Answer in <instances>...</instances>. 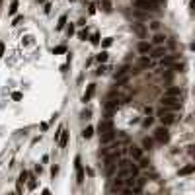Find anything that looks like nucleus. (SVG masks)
<instances>
[{"mask_svg": "<svg viewBox=\"0 0 195 195\" xmlns=\"http://www.w3.org/2000/svg\"><path fill=\"white\" fill-rule=\"evenodd\" d=\"M162 107H166L168 111H180L181 109V103L178 98H162Z\"/></svg>", "mask_w": 195, "mask_h": 195, "instance_id": "1", "label": "nucleus"}, {"mask_svg": "<svg viewBox=\"0 0 195 195\" xmlns=\"http://www.w3.org/2000/svg\"><path fill=\"white\" fill-rule=\"evenodd\" d=\"M154 140H158V143H168L170 140L168 129H166V127H158V129L154 131Z\"/></svg>", "mask_w": 195, "mask_h": 195, "instance_id": "2", "label": "nucleus"}, {"mask_svg": "<svg viewBox=\"0 0 195 195\" xmlns=\"http://www.w3.org/2000/svg\"><path fill=\"white\" fill-rule=\"evenodd\" d=\"M135 6L137 8H140V10H154V6H156V4H152L150 2V0H135Z\"/></svg>", "mask_w": 195, "mask_h": 195, "instance_id": "3", "label": "nucleus"}, {"mask_svg": "<svg viewBox=\"0 0 195 195\" xmlns=\"http://www.w3.org/2000/svg\"><path fill=\"white\" fill-rule=\"evenodd\" d=\"M160 121H162V125H172V123H176V115L166 111V113L160 115Z\"/></svg>", "mask_w": 195, "mask_h": 195, "instance_id": "4", "label": "nucleus"}, {"mask_svg": "<svg viewBox=\"0 0 195 195\" xmlns=\"http://www.w3.org/2000/svg\"><path fill=\"white\" fill-rule=\"evenodd\" d=\"M98 131H99V135H103V133H109V131H113V125H111V121L107 119V121H102L98 125Z\"/></svg>", "mask_w": 195, "mask_h": 195, "instance_id": "5", "label": "nucleus"}, {"mask_svg": "<svg viewBox=\"0 0 195 195\" xmlns=\"http://www.w3.org/2000/svg\"><path fill=\"white\" fill-rule=\"evenodd\" d=\"M166 98H178L180 99V96H181V90L180 88H176V86H170L168 90H166V94H164Z\"/></svg>", "mask_w": 195, "mask_h": 195, "instance_id": "6", "label": "nucleus"}, {"mask_svg": "<svg viewBox=\"0 0 195 195\" xmlns=\"http://www.w3.org/2000/svg\"><path fill=\"white\" fill-rule=\"evenodd\" d=\"M113 139H115V131H109V133H103V135H99V143H102V144H109Z\"/></svg>", "mask_w": 195, "mask_h": 195, "instance_id": "7", "label": "nucleus"}, {"mask_svg": "<svg viewBox=\"0 0 195 195\" xmlns=\"http://www.w3.org/2000/svg\"><path fill=\"white\" fill-rule=\"evenodd\" d=\"M129 152H131V156H133L135 160H140V158H143V148L135 146V144H133V146L129 148Z\"/></svg>", "mask_w": 195, "mask_h": 195, "instance_id": "8", "label": "nucleus"}, {"mask_svg": "<svg viewBox=\"0 0 195 195\" xmlns=\"http://www.w3.org/2000/svg\"><path fill=\"white\" fill-rule=\"evenodd\" d=\"M150 51H152V45L150 43H146V41H140V43H139V53L146 55V53H150Z\"/></svg>", "mask_w": 195, "mask_h": 195, "instance_id": "9", "label": "nucleus"}, {"mask_svg": "<svg viewBox=\"0 0 195 195\" xmlns=\"http://www.w3.org/2000/svg\"><path fill=\"white\" fill-rule=\"evenodd\" d=\"M57 140H59L61 146H66V143H68V133H66V129H61V135Z\"/></svg>", "mask_w": 195, "mask_h": 195, "instance_id": "10", "label": "nucleus"}, {"mask_svg": "<svg viewBox=\"0 0 195 195\" xmlns=\"http://www.w3.org/2000/svg\"><path fill=\"white\" fill-rule=\"evenodd\" d=\"M94 92H96V84H90L88 86V90H86V94H84V102H90V99H92V96H94Z\"/></svg>", "mask_w": 195, "mask_h": 195, "instance_id": "11", "label": "nucleus"}, {"mask_svg": "<svg viewBox=\"0 0 195 195\" xmlns=\"http://www.w3.org/2000/svg\"><path fill=\"white\" fill-rule=\"evenodd\" d=\"M76 178H78V184L84 181V172H82V166H80V158H76Z\"/></svg>", "mask_w": 195, "mask_h": 195, "instance_id": "12", "label": "nucleus"}, {"mask_svg": "<svg viewBox=\"0 0 195 195\" xmlns=\"http://www.w3.org/2000/svg\"><path fill=\"white\" fill-rule=\"evenodd\" d=\"M178 61L176 55H170V57H162V66H172Z\"/></svg>", "mask_w": 195, "mask_h": 195, "instance_id": "13", "label": "nucleus"}, {"mask_svg": "<svg viewBox=\"0 0 195 195\" xmlns=\"http://www.w3.org/2000/svg\"><path fill=\"white\" fill-rule=\"evenodd\" d=\"M164 55H166V47H156L150 57H154V59H162Z\"/></svg>", "mask_w": 195, "mask_h": 195, "instance_id": "14", "label": "nucleus"}, {"mask_svg": "<svg viewBox=\"0 0 195 195\" xmlns=\"http://www.w3.org/2000/svg\"><path fill=\"white\" fill-rule=\"evenodd\" d=\"M117 158H119V150H113V152H111V154H105V162L109 164V166L113 164V162H115V160H117Z\"/></svg>", "mask_w": 195, "mask_h": 195, "instance_id": "15", "label": "nucleus"}, {"mask_svg": "<svg viewBox=\"0 0 195 195\" xmlns=\"http://www.w3.org/2000/svg\"><path fill=\"white\" fill-rule=\"evenodd\" d=\"M193 170H195V166L187 164V166H184V168L180 170V176H189V174H193Z\"/></svg>", "mask_w": 195, "mask_h": 195, "instance_id": "16", "label": "nucleus"}, {"mask_svg": "<svg viewBox=\"0 0 195 195\" xmlns=\"http://www.w3.org/2000/svg\"><path fill=\"white\" fill-rule=\"evenodd\" d=\"M150 66V59L148 57H140L139 59V68H148Z\"/></svg>", "mask_w": 195, "mask_h": 195, "instance_id": "17", "label": "nucleus"}, {"mask_svg": "<svg viewBox=\"0 0 195 195\" xmlns=\"http://www.w3.org/2000/svg\"><path fill=\"white\" fill-rule=\"evenodd\" d=\"M164 41H166V35H160V33H156V35L152 37V43L154 45H164Z\"/></svg>", "mask_w": 195, "mask_h": 195, "instance_id": "18", "label": "nucleus"}, {"mask_svg": "<svg viewBox=\"0 0 195 195\" xmlns=\"http://www.w3.org/2000/svg\"><path fill=\"white\" fill-rule=\"evenodd\" d=\"M16 12H18V0H12V4H10V10H8V14H10V16H14Z\"/></svg>", "mask_w": 195, "mask_h": 195, "instance_id": "19", "label": "nucleus"}, {"mask_svg": "<svg viewBox=\"0 0 195 195\" xmlns=\"http://www.w3.org/2000/svg\"><path fill=\"white\" fill-rule=\"evenodd\" d=\"M92 135H94V127H86V129L82 131V137H84V139H90Z\"/></svg>", "mask_w": 195, "mask_h": 195, "instance_id": "20", "label": "nucleus"}, {"mask_svg": "<svg viewBox=\"0 0 195 195\" xmlns=\"http://www.w3.org/2000/svg\"><path fill=\"white\" fill-rule=\"evenodd\" d=\"M152 144H154V140L148 139V137H144L143 139V148H152Z\"/></svg>", "mask_w": 195, "mask_h": 195, "instance_id": "21", "label": "nucleus"}, {"mask_svg": "<svg viewBox=\"0 0 195 195\" xmlns=\"http://www.w3.org/2000/svg\"><path fill=\"white\" fill-rule=\"evenodd\" d=\"M96 59L99 61V63H105V61H107V53H105V51H102V53H99V55L96 57Z\"/></svg>", "mask_w": 195, "mask_h": 195, "instance_id": "22", "label": "nucleus"}, {"mask_svg": "<svg viewBox=\"0 0 195 195\" xmlns=\"http://www.w3.org/2000/svg\"><path fill=\"white\" fill-rule=\"evenodd\" d=\"M129 166H131L129 160H121V162H119V170H127Z\"/></svg>", "mask_w": 195, "mask_h": 195, "instance_id": "23", "label": "nucleus"}, {"mask_svg": "<svg viewBox=\"0 0 195 195\" xmlns=\"http://www.w3.org/2000/svg\"><path fill=\"white\" fill-rule=\"evenodd\" d=\"M102 6H103V10H105V12H109V10H111V4H109V0H102Z\"/></svg>", "mask_w": 195, "mask_h": 195, "instance_id": "24", "label": "nucleus"}, {"mask_svg": "<svg viewBox=\"0 0 195 195\" xmlns=\"http://www.w3.org/2000/svg\"><path fill=\"white\" fill-rule=\"evenodd\" d=\"M64 22H66V16H61V18H59V26H57V30H63Z\"/></svg>", "mask_w": 195, "mask_h": 195, "instance_id": "25", "label": "nucleus"}, {"mask_svg": "<svg viewBox=\"0 0 195 195\" xmlns=\"http://www.w3.org/2000/svg\"><path fill=\"white\" fill-rule=\"evenodd\" d=\"M150 30L152 31H158L160 30V22H150Z\"/></svg>", "mask_w": 195, "mask_h": 195, "instance_id": "26", "label": "nucleus"}, {"mask_svg": "<svg viewBox=\"0 0 195 195\" xmlns=\"http://www.w3.org/2000/svg\"><path fill=\"white\" fill-rule=\"evenodd\" d=\"M64 51H66L64 45H59V47H55V55H61V53H64Z\"/></svg>", "mask_w": 195, "mask_h": 195, "instance_id": "27", "label": "nucleus"}, {"mask_svg": "<svg viewBox=\"0 0 195 195\" xmlns=\"http://www.w3.org/2000/svg\"><path fill=\"white\" fill-rule=\"evenodd\" d=\"M27 176H30V174H27V172H26V170H24V172H22V174H20V184H24V181H26V180H27Z\"/></svg>", "mask_w": 195, "mask_h": 195, "instance_id": "28", "label": "nucleus"}, {"mask_svg": "<svg viewBox=\"0 0 195 195\" xmlns=\"http://www.w3.org/2000/svg\"><path fill=\"white\" fill-rule=\"evenodd\" d=\"M139 162H140V168H146V166H148V158H144V156H143Z\"/></svg>", "mask_w": 195, "mask_h": 195, "instance_id": "29", "label": "nucleus"}, {"mask_svg": "<svg viewBox=\"0 0 195 195\" xmlns=\"http://www.w3.org/2000/svg\"><path fill=\"white\" fill-rule=\"evenodd\" d=\"M170 68H174V70H181V68H184V64H181V63H174L172 66H170Z\"/></svg>", "mask_w": 195, "mask_h": 195, "instance_id": "30", "label": "nucleus"}, {"mask_svg": "<svg viewBox=\"0 0 195 195\" xmlns=\"http://www.w3.org/2000/svg\"><path fill=\"white\" fill-rule=\"evenodd\" d=\"M90 41H92L94 45H98V43H99V35H98V33H94V35H92V39H90Z\"/></svg>", "mask_w": 195, "mask_h": 195, "instance_id": "31", "label": "nucleus"}, {"mask_svg": "<svg viewBox=\"0 0 195 195\" xmlns=\"http://www.w3.org/2000/svg\"><path fill=\"white\" fill-rule=\"evenodd\" d=\"M125 72H127V66H121V68L117 70V74H115V78H117V76H121V74H125Z\"/></svg>", "mask_w": 195, "mask_h": 195, "instance_id": "32", "label": "nucleus"}, {"mask_svg": "<svg viewBox=\"0 0 195 195\" xmlns=\"http://www.w3.org/2000/svg\"><path fill=\"white\" fill-rule=\"evenodd\" d=\"M78 37H80L82 41H86V39H88V31H80V33H78Z\"/></svg>", "mask_w": 195, "mask_h": 195, "instance_id": "33", "label": "nucleus"}, {"mask_svg": "<svg viewBox=\"0 0 195 195\" xmlns=\"http://www.w3.org/2000/svg\"><path fill=\"white\" fill-rule=\"evenodd\" d=\"M90 115H92V111H90V109H84V111H82V117H84V119H90Z\"/></svg>", "mask_w": 195, "mask_h": 195, "instance_id": "34", "label": "nucleus"}, {"mask_svg": "<svg viewBox=\"0 0 195 195\" xmlns=\"http://www.w3.org/2000/svg\"><path fill=\"white\" fill-rule=\"evenodd\" d=\"M35 185H37L35 180H30V181H27V187H30V189H35Z\"/></svg>", "mask_w": 195, "mask_h": 195, "instance_id": "35", "label": "nucleus"}, {"mask_svg": "<svg viewBox=\"0 0 195 195\" xmlns=\"http://www.w3.org/2000/svg\"><path fill=\"white\" fill-rule=\"evenodd\" d=\"M111 43H113V39H103V43H102V45H103V47H105V49H107V47H109V45H111Z\"/></svg>", "mask_w": 195, "mask_h": 195, "instance_id": "36", "label": "nucleus"}, {"mask_svg": "<svg viewBox=\"0 0 195 195\" xmlns=\"http://www.w3.org/2000/svg\"><path fill=\"white\" fill-rule=\"evenodd\" d=\"M12 99H22V94L20 92H12Z\"/></svg>", "mask_w": 195, "mask_h": 195, "instance_id": "37", "label": "nucleus"}, {"mask_svg": "<svg viewBox=\"0 0 195 195\" xmlns=\"http://www.w3.org/2000/svg\"><path fill=\"white\" fill-rule=\"evenodd\" d=\"M22 20H24V18H22V16H16V18H14V26H18V24H20V22H22Z\"/></svg>", "mask_w": 195, "mask_h": 195, "instance_id": "38", "label": "nucleus"}, {"mask_svg": "<svg viewBox=\"0 0 195 195\" xmlns=\"http://www.w3.org/2000/svg\"><path fill=\"white\" fill-rule=\"evenodd\" d=\"M66 33H68V35H72V33H74V26H68V30H66Z\"/></svg>", "mask_w": 195, "mask_h": 195, "instance_id": "39", "label": "nucleus"}, {"mask_svg": "<svg viewBox=\"0 0 195 195\" xmlns=\"http://www.w3.org/2000/svg\"><path fill=\"white\" fill-rule=\"evenodd\" d=\"M2 53H4V43H0V59H2Z\"/></svg>", "mask_w": 195, "mask_h": 195, "instance_id": "40", "label": "nucleus"}, {"mask_svg": "<svg viewBox=\"0 0 195 195\" xmlns=\"http://www.w3.org/2000/svg\"><path fill=\"white\" fill-rule=\"evenodd\" d=\"M43 195H51V191H49V189H43Z\"/></svg>", "mask_w": 195, "mask_h": 195, "instance_id": "41", "label": "nucleus"}, {"mask_svg": "<svg viewBox=\"0 0 195 195\" xmlns=\"http://www.w3.org/2000/svg\"><path fill=\"white\" fill-rule=\"evenodd\" d=\"M37 2H45V0H37Z\"/></svg>", "mask_w": 195, "mask_h": 195, "instance_id": "42", "label": "nucleus"}, {"mask_svg": "<svg viewBox=\"0 0 195 195\" xmlns=\"http://www.w3.org/2000/svg\"><path fill=\"white\" fill-rule=\"evenodd\" d=\"M8 195H14V193H8Z\"/></svg>", "mask_w": 195, "mask_h": 195, "instance_id": "43", "label": "nucleus"}, {"mask_svg": "<svg viewBox=\"0 0 195 195\" xmlns=\"http://www.w3.org/2000/svg\"><path fill=\"white\" fill-rule=\"evenodd\" d=\"M72 2H74V0H72Z\"/></svg>", "mask_w": 195, "mask_h": 195, "instance_id": "44", "label": "nucleus"}]
</instances>
